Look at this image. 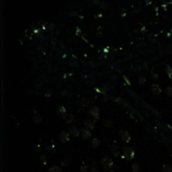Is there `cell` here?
<instances>
[{
  "label": "cell",
  "mask_w": 172,
  "mask_h": 172,
  "mask_svg": "<svg viewBox=\"0 0 172 172\" xmlns=\"http://www.w3.org/2000/svg\"><path fill=\"white\" fill-rule=\"evenodd\" d=\"M120 136H121L122 139L125 141V142H129L130 140V136L129 134V133L126 132V131H121L120 132Z\"/></svg>",
  "instance_id": "3957f363"
},
{
  "label": "cell",
  "mask_w": 172,
  "mask_h": 172,
  "mask_svg": "<svg viewBox=\"0 0 172 172\" xmlns=\"http://www.w3.org/2000/svg\"><path fill=\"white\" fill-rule=\"evenodd\" d=\"M101 162H102L103 166L104 167V169H106V170L110 169L111 167L113 166V160H112L110 158H108V157H103V158L102 159Z\"/></svg>",
  "instance_id": "6da1fadb"
},
{
  "label": "cell",
  "mask_w": 172,
  "mask_h": 172,
  "mask_svg": "<svg viewBox=\"0 0 172 172\" xmlns=\"http://www.w3.org/2000/svg\"><path fill=\"white\" fill-rule=\"evenodd\" d=\"M51 172H62V170L61 167L57 166V165H55V166H52L51 169H50Z\"/></svg>",
  "instance_id": "ba28073f"
},
{
  "label": "cell",
  "mask_w": 172,
  "mask_h": 172,
  "mask_svg": "<svg viewBox=\"0 0 172 172\" xmlns=\"http://www.w3.org/2000/svg\"><path fill=\"white\" fill-rule=\"evenodd\" d=\"M60 139L61 140V142H66L69 140V136H68V133L66 132H62L60 135Z\"/></svg>",
  "instance_id": "277c9868"
},
{
  "label": "cell",
  "mask_w": 172,
  "mask_h": 172,
  "mask_svg": "<svg viewBox=\"0 0 172 172\" xmlns=\"http://www.w3.org/2000/svg\"><path fill=\"white\" fill-rule=\"evenodd\" d=\"M152 92L154 93V94L158 95L159 93L160 92V89L158 87V85H153V87H152Z\"/></svg>",
  "instance_id": "52a82bcc"
},
{
  "label": "cell",
  "mask_w": 172,
  "mask_h": 172,
  "mask_svg": "<svg viewBox=\"0 0 172 172\" xmlns=\"http://www.w3.org/2000/svg\"><path fill=\"white\" fill-rule=\"evenodd\" d=\"M134 155V152L132 150L127 149V148L124 150V156L126 157L128 160H132Z\"/></svg>",
  "instance_id": "7a4b0ae2"
},
{
  "label": "cell",
  "mask_w": 172,
  "mask_h": 172,
  "mask_svg": "<svg viewBox=\"0 0 172 172\" xmlns=\"http://www.w3.org/2000/svg\"><path fill=\"white\" fill-rule=\"evenodd\" d=\"M81 135L82 136L83 139H89V138L91 137V134H90V132H89L87 129H82V134H81Z\"/></svg>",
  "instance_id": "5b68a950"
},
{
  "label": "cell",
  "mask_w": 172,
  "mask_h": 172,
  "mask_svg": "<svg viewBox=\"0 0 172 172\" xmlns=\"http://www.w3.org/2000/svg\"><path fill=\"white\" fill-rule=\"evenodd\" d=\"M86 125L87 126V128H90V129H93V127H94V125L90 122V121H87V123H86Z\"/></svg>",
  "instance_id": "7c38bea8"
},
{
  "label": "cell",
  "mask_w": 172,
  "mask_h": 172,
  "mask_svg": "<svg viewBox=\"0 0 172 172\" xmlns=\"http://www.w3.org/2000/svg\"><path fill=\"white\" fill-rule=\"evenodd\" d=\"M70 132L73 135H75V136H78V134H79L78 129H76V127H71V128H70Z\"/></svg>",
  "instance_id": "9c48e42d"
},
{
  "label": "cell",
  "mask_w": 172,
  "mask_h": 172,
  "mask_svg": "<svg viewBox=\"0 0 172 172\" xmlns=\"http://www.w3.org/2000/svg\"><path fill=\"white\" fill-rule=\"evenodd\" d=\"M91 172H99L97 169H95V168H93L92 169V171H91Z\"/></svg>",
  "instance_id": "5bb4252c"
},
{
  "label": "cell",
  "mask_w": 172,
  "mask_h": 172,
  "mask_svg": "<svg viewBox=\"0 0 172 172\" xmlns=\"http://www.w3.org/2000/svg\"><path fill=\"white\" fill-rule=\"evenodd\" d=\"M132 171L134 172H139V165L138 163H134L132 165Z\"/></svg>",
  "instance_id": "30bf717a"
},
{
  "label": "cell",
  "mask_w": 172,
  "mask_h": 172,
  "mask_svg": "<svg viewBox=\"0 0 172 172\" xmlns=\"http://www.w3.org/2000/svg\"><path fill=\"white\" fill-rule=\"evenodd\" d=\"M90 113H91V115H93V117H98V114H99V109L98 108L94 107V108H93L92 109L90 110Z\"/></svg>",
  "instance_id": "8992f818"
},
{
  "label": "cell",
  "mask_w": 172,
  "mask_h": 172,
  "mask_svg": "<svg viewBox=\"0 0 172 172\" xmlns=\"http://www.w3.org/2000/svg\"><path fill=\"white\" fill-rule=\"evenodd\" d=\"M163 171L172 172V166H171V165H164L163 166Z\"/></svg>",
  "instance_id": "8fae6325"
},
{
  "label": "cell",
  "mask_w": 172,
  "mask_h": 172,
  "mask_svg": "<svg viewBox=\"0 0 172 172\" xmlns=\"http://www.w3.org/2000/svg\"><path fill=\"white\" fill-rule=\"evenodd\" d=\"M81 171H82V172H88V169L86 165H82L81 168Z\"/></svg>",
  "instance_id": "4fadbf2b"
}]
</instances>
